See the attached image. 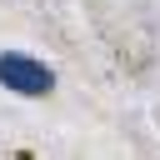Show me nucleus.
Returning <instances> with one entry per match:
<instances>
[{
	"label": "nucleus",
	"instance_id": "obj_1",
	"mask_svg": "<svg viewBox=\"0 0 160 160\" xmlns=\"http://www.w3.org/2000/svg\"><path fill=\"white\" fill-rule=\"evenodd\" d=\"M0 85L15 90V95H50V90H55V75H50V65H40V60H30V55L5 50V55H0Z\"/></svg>",
	"mask_w": 160,
	"mask_h": 160
}]
</instances>
